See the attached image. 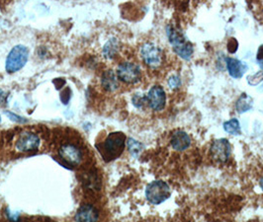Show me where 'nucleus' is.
<instances>
[{
  "label": "nucleus",
  "mask_w": 263,
  "mask_h": 222,
  "mask_svg": "<svg viewBox=\"0 0 263 222\" xmlns=\"http://www.w3.org/2000/svg\"><path fill=\"white\" fill-rule=\"evenodd\" d=\"M166 34L174 53L182 59L189 60L193 55V44L184 36L181 30L173 25H168L166 28Z\"/></svg>",
  "instance_id": "f257e3e1"
},
{
  "label": "nucleus",
  "mask_w": 263,
  "mask_h": 222,
  "mask_svg": "<svg viewBox=\"0 0 263 222\" xmlns=\"http://www.w3.org/2000/svg\"><path fill=\"white\" fill-rule=\"evenodd\" d=\"M126 135L123 133H112L102 143L99 152L105 161H112L121 156L125 150Z\"/></svg>",
  "instance_id": "f03ea898"
},
{
  "label": "nucleus",
  "mask_w": 263,
  "mask_h": 222,
  "mask_svg": "<svg viewBox=\"0 0 263 222\" xmlns=\"http://www.w3.org/2000/svg\"><path fill=\"white\" fill-rule=\"evenodd\" d=\"M29 59V49L27 46L23 44H17L12 47L9 52L6 61H5V70L8 73H15L22 69L25 64L27 63Z\"/></svg>",
  "instance_id": "7ed1b4c3"
},
{
  "label": "nucleus",
  "mask_w": 263,
  "mask_h": 222,
  "mask_svg": "<svg viewBox=\"0 0 263 222\" xmlns=\"http://www.w3.org/2000/svg\"><path fill=\"white\" fill-rule=\"evenodd\" d=\"M171 194L170 187L164 181H153L147 186L146 197L149 204L159 206L169 199Z\"/></svg>",
  "instance_id": "20e7f679"
},
{
  "label": "nucleus",
  "mask_w": 263,
  "mask_h": 222,
  "mask_svg": "<svg viewBox=\"0 0 263 222\" xmlns=\"http://www.w3.org/2000/svg\"><path fill=\"white\" fill-rule=\"evenodd\" d=\"M117 77L126 84H137L142 79V69L139 64L131 61H125L117 67Z\"/></svg>",
  "instance_id": "39448f33"
},
{
  "label": "nucleus",
  "mask_w": 263,
  "mask_h": 222,
  "mask_svg": "<svg viewBox=\"0 0 263 222\" xmlns=\"http://www.w3.org/2000/svg\"><path fill=\"white\" fill-rule=\"evenodd\" d=\"M60 158L68 166H80L83 161L84 153L82 148L72 142L64 143L59 149Z\"/></svg>",
  "instance_id": "423d86ee"
},
{
  "label": "nucleus",
  "mask_w": 263,
  "mask_h": 222,
  "mask_svg": "<svg viewBox=\"0 0 263 222\" xmlns=\"http://www.w3.org/2000/svg\"><path fill=\"white\" fill-rule=\"evenodd\" d=\"M140 54L145 64L150 68H157L163 64V49L153 43H145L141 47Z\"/></svg>",
  "instance_id": "0eeeda50"
},
{
  "label": "nucleus",
  "mask_w": 263,
  "mask_h": 222,
  "mask_svg": "<svg viewBox=\"0 0 263 222\" xmlns=\"http://www.w3.org/2000/svg\"><path fill=\"white\" fill-rule=\"evenodd\" d=\"M210 154L217 163H226L231 154V145L230 141L227 138L214 140L211 147H210Z\"/></svg>",
  "instance_id": "6e6552de"
},
{
  "label": "nucleus",
  "mask_w": 263,
  "mask_h": 222,
  "mask_svg": "<svg viewBox=\"0 0 263 222\" xmlns=\"http://www.w3.org/2000/svg\"><path fill=\"white\" fill-rule=\"evenodd\" d=\"M147 101L148 107L155 111H163L166 105V93L160 85L152 86L147 94Z\"/></svg>",
  "instance_id": "1a4fd4ad"
},
{
  "label": "nucleus",
  "mask_w": 263,
  "mask_h": 222,
  "mask_svg": "<svg viewBox=\"0 0 263 222\" xmlns=\"http://www.w3.org/2000/svg\"><path fill=\"white\" fill-rule=\"evenodd\" d=\"M40 137L31 132H24L19 134L16 140V149L20 152L36 151L40 146Z\"/></svg>",
  "instance_id": "9d476101"
},
{
  "label": "nucleus",
  "mask_w": 263,
  "mask_h": 222,
  "mask_svg": "<svg viewBox=\"0 0 263 222\" xmlns=\"http://www.w3.org/2000/svg\"><path fill=\"white\" fill-rule=\"evenodd\" d=\"M170 145L176 151H184L188 149L191 145V137L183 131H176L170 138Z\"/></svg>",
  "instance_id": "9b49d317"
},
{
  "label": "nucleus",
  "mask_w": 263,
  "mask_h": 222,
  "mask_svg": "<svg viewBox=\"0 0 263 222\" xmlns=\"http://www.w3.org/2000/svg\"><path fill=\"white\" fill-rule=\"evenodd\" d=\"M226 65L227 69L229 71L230 75L234 79H240L244 76L245 72L248 68L247 65L243 62L242 60H239L233 58H227L226 59Z\"/></svg>",
  "instance_id": "f8f14e48"
},
{
  "label": "nucleus",
  "mask_w": 263,
  "mask_h": 222,
  "mask_svg": "<svg viewBox=\"0 0 263 222\" xmlns=\"http://www.w3.org/2000/svg\"><path fill=\"white\" fill-rule=\"evenodd\" d=\"M101 86L107 92H115L119 89V79L117 74L112 69L103 72L101 76Z\"/></svg>",
  "instance_id": "ddd939ff"
},
{
  "label": "nucleus",
  "mask_w": 263,
  "mask_h": 222,
  "mask_svg": "<svg viewBox=\"0 0 263 222\" xmlns=\"http://www.w3.org/2000/svg\"><path fill=\"white\" fill-rule=\"evenodd\" d=\"M99 218V213L97 209L90 205H83L78 208L74 220L75 221H97Z\"/></svg>",
  "instance_id": "4468645a"
},
{
  "label": "nucleus",
  "mask_w": 263,
  "mask_h": 222,
  "mask_svg": "<svg viewBox=\"0 0 263 222\" xmlns=\"http://www.w3.org/2000/svg\"><path fill=\"white\" fill-rule=\"evenodd\" d=\"M119 41L115 38L110 39L103 47V56L107 59H113L119 52Z\"/></svg>",
  "instance_id": "2eb2a0df"
},
{
  "label": "nucleus",
  "mask_w": 263,
  "mask_h": 222,
  "mask_svg": "<svg viewBox=\"0 0 263 222\" xmlns=\"http://www.w3.org/2000/svg\"><path fill=\"white\" fill-rule=\"evenodd\" d=\"M253 100L252 98L247 94H242L235 103V109L239 114H244L252 109Z\"/></svg>",
  "instance_id": "dca6fc26"
},
{
  "label": "nucleus",
  "mask_w": 263,
  "mask_h": 222,
  "mask_svg": "<svg viewBox=\"0 0 263 222\" xmlns=\"http://www.w3.org/2000/svg\"><path fill=\"white\" fill-rule=\"evenodd\" d=\"M224 130L232 135H240L241 134V123L238 118H231L230 120H227L224 122Z\"/></svg>",
  "instance_id": "f3484780"
},
{
  "label": "nucleus",
  "mask_w": 263,
  "mask_h": 222,
  "mask_svg": "<svg viewBox=\"0 0 263 222\" xmlns=\"http://www.w3.org/2000/svg\"><path fill=\"white\" fill-rule=\"evenodd\" d=\"M127 146H128V149L131 152V154L133 156H135V157H138L139 154L144 149V144L141 143L140 141L134 139V138H129L128 139Z\"/></svg>",
  "instance_id": "a211bd4d"
},
{
  "label": "nucleus",
  "mask_w": 263,
  "mask_h": 222,
  "mask_svg": "<svg viewBox=\"0 0 263 222\" xmlns=\"http://www.w3.org/2000/svg\"><path fill=\"white\" fill-rule=\"evenodd\" d=\"M132 102H133V105L138 108V109H141L143 108L146 104H148V101H147V95H144V94H141V93H137L133 96V98H132Z\"/></svg>",
  "instance_id": "6ab92c4d"
},
{
  "label": "nucleus",
  "mask_w": 263,
  "mask_h": 222,
  "mask_svg": "<svg viewBox=\"0 0 263 222\" xmlns=\"http://www.w3.org/2000/svg\"><path fill=\"white\" fill-rule=\"evenodd\" d=\"M71 98V90L69 87H66L62 92H61V101L66 105L68 104L69 100Z\"/></svg>",
  "instance_id": "aec40b11"
},
{
  "label": "nucleus",
  "mask_w": 263,
  "mask_h": 222,
  "mask_svg": "<svg viewBox=\"0 0 263 222\" xmlns=\"http://www.w3.org/2000/svg\"><path fill=\"white\" fill-rule=\"evenodd\" d=\"M167 84L170 89H177L181 85V79L178 75H172L167 80Z\"/></svg>",
  "instance_id": "412c9836"
},
{
  "label": "nucleus",
  "mask_w": 263,
  "mask_h": 222,
  "mask_svg": "<svg viewBox=\"0 0 263 222\" xmlns=\"http://www.w3.org/2000/svg\"><path fill=\"white\" fill-rule=\"evenodd\" d=\"M239 48V43L234 38H230L228 42V51L230 54H234Z\"/></svg>",
  "instance_id": "4be33fe9"
},
{
  "label": "nucleus",
  "mask_w": 263,
  "mask_h": 222,
  "mask_svg": "<svg viewBox=\"0 0 263 222\" xmlns=\"http://www.w3.org/2000/svg\"><path fill=\"white\" fill-rule=\"evenodd\" d=\"M256 61L259 65V67L263 66V44L259 46L258 51H257V55H256Z\"/></svg>",
  "instance_id": "5701e85b"
},
{
  "label": "nucleus",
  "mask_w": 263,
  "mask_h": 222,
  "mask_svg": "<svg viewBox=\"0 0 263 222\" xmlns=\"http://www.w3.org/2000/svg\"><path fill=\"white\" fill-rule=\"evenodd\" d=\"M6 100H7V93L4 92L2 89H0V104L1 105L6 104Z\"/></svg>",
  "instance_id": "b1692460"
},
{
  "label": "nucleus",
  "mask_w": 263,
  "mask_h": 222,
  "mask_svg": "<svg viewBox=\"0 0 263 222\" xmlns=\"http://www.w3.org/2000/svg\"><path fill=\"white\" fill-rule=\"evenodd\" d=\"M65 83H66V81H65L64 79H62V78H58V79H55V80H54V84L56 85L57 89L63 88V86L65 85Z\"/></svg>",
  "instance_id": "393cba45"
},
{
  "label": "nucleus",
  "mask_w": 263,
  "mask_h": 222,
  "mask_svg": "<svg viewBox=\"0 0 263 222\" xmlns=\"http://www.w3.org/2000/svg\"><path fill=\"white\" fill-rule=\"evenodd\" d=\"M6 115H8L10 118H15L13 120H16V121H19V122H23V121H25L21 117H18V116H14V114H12V113H10V112H6Z\"/></svg>",
  "instance_id": "a878e982"
},
{
  "label": "nucleus",
  "mask_w": 263,
  "mask_h": 222,
  "mask_svg": "<svg viewBox=\"0 0 263 222\" xmlns=\"http://www.w3.org/2000/svg\"><path fill=\"white\" fill-rule=\"evenodd\" d=\"M260 188H261L262 191H263V178L260 180Z\"/></svg>",
  "instance_id": "bb28decb"
},
{
  "label": "nucleus",
  "mask_w": 263,
  "mask_h": 222,
  "mask_svg": "<svg viewBox=\"0 0 263 222\" xmlns=\"http://www.w3.org/2000/svg\"><path fill=\"white\" fill-rule=\"evenodd\" d=\"M0 122H1V117H0Z\"/></svg>",
  "instance_id": "cd10ccee"
}]
</instances>
